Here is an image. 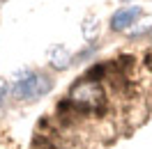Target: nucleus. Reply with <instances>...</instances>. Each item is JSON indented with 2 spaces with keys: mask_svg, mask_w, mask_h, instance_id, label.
Here are the masks:
<instances>
[{
  "mask_svg": "<svg viewBox=\"0 0 152 149\" xmlns=\"http://www.w3.org/2000/svg\"><path fill=\"white\" fill-rule=\"evenodd\" d=\"M58 108L60 110H69V115H76V112L97 115V112H104V108H106V92L99 80H90V78L83 76L69 90L67 99Z\"/></svg>",
  "mask_w": 152,
  "mask_h": 149,
  "instance_id": "nucleus-1",
  "label": "nucleus"
},
{
  "mask_svg": "<svg viewBox=\"0 0 152 149\" xmlns=\"http://www.w3.org/2000/svg\"><path fill=\"white\" fill-rule=\"evenodd\" d=\"M72 62H74V55H72L65 46H51L48 48V64L53 67V69L65 71V69L72 67Z\"/></svg>",
  "mask_w": 152,
  "mask_h": 149,
  "instance_id": "nucleus-4",
  "label": "nucleus"
},
{
  "mask_svg": "<svg viewBox=\"0 0 152 149\" xmlns=\"http://www.w3.org/2000/svg\"><path fill=\"white\" fill-rule=\"evenodd\" d=\"M51 90H53V78L46 71H35V69L21 71L12 83V96L23 103L39 101L46 94H51Z\"/></svg>",
  "mask_w": 152,
  "mask_h": 149,
  "instance_id": "nucleus-2",
  "label": "nucleus"
},
{
  "mask_svg": "<svg viewBox=\"0 0 152 149\" xmlns=\"http://www.w3.org/2000/svg\"><path fill=\"white\" fill-rule=\"evenodd\" d=\"M141 16H143V7H138V5H124V7L113 12V16H111V30L113 32H127L129 28H134L138 23Z\"/></svg>",
  "mask_w": 152,
  "mask_h": 149,
  "instance_id": "nucleus-3",
  "label": "nucleus"
},
{
  "mask_svg": "<svg viewBox=\"0 0 152 149\" xmlns=\"http://www.w3.org/2000/svg\"><path fill=\"white\" fill-rule=\"evenodd\" d=\"M150 39H152V32H150Z\"/></svg>",
  "mask_w": 152,
  "mask_h": 149,
  "instance_id": "nucleus-6",
  "label": "nucleus"
},
{
  "mask_svg": "<svg viewBox=\"0 0 152 149\" xmlns=\"http://www.w3.org/2000/svg\"><path fill=\"white\" fill-rule=\"evenodd\" d=\"M7 96H12V87L7 85V80H0V106L7 101Z\"/></svg>",
  "mask_w": 152,
  "mask_h": 149,
  "instance_id": "nucleus-5",
  "label": "nucleus"
}]
</instances>
